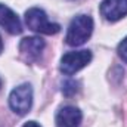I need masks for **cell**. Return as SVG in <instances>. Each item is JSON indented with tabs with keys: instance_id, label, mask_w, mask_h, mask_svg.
I'll use <instances>...</instances> for the list:
<instances>
[{
	"instance_id": "6",
	"label": "cell",
	"mask_w": 127,
	"mask_h": 127,
	"mask_svg": "<svg viewBox=\"0 0 127 127\" xmlns=\"http://www.w3.org/2000/svg\"><path fill=\"white\" fill-rule=\"evenodd\" d=\"M99 10L106 21L117 22L127 15V0H103Z\"/></svg>"
},
{
	"instance_id": "1",
	"label": "cell",
	"mask_w": 127,
	"mask_h": 127,
	"mask_svg": "<svg viewBox=\"0 0 127 127\" xmlns=\"http://www.w3.org/2000/svg\"><path fill=\"white\" fill-rule=\"evenodd\" d=\"M93 32V19L89 15H77L68 25L66 31V44L77 47L84 44Z\"/></svg>"
},
{
	"instance_id": "11",
	"label": "cell",
	"mask_w": 127,
	"mask_h": 127,
	"mask_svg": "<svg viewBox=\"0 0 127 127\" xmlns=\"http://www.w3.org/2000/svg\"><path fill=\"white\" fill-rule=\"evenodd\" d=\"M22 127H41V126H40L37 121H27V123H25Z\"/></svg>"
},
{
	"instance_id": "8",
	"label": "cell",
	"mask_w": 127,
	"mask_h": 127,
	"mask_svg": "<svg viewBox=\"0 0 127 127\" xmlns=\"http://www.w3.org/2000/svg\"><path fill=\"white\" fill-rule=\"evenodd\" d=\"M0 25L9 32V34H21L22 32V24L18 18V15L7 7L6 4L0 3Z\"/></svg>"
},
{
	"instance_id": "5",
	"label": "cell",
	"mask_w": 127,
	"mask_h": 127,
	"mask_svg": "<svg viewBox=\"0 0 127 127\" xmlns=\"http://www.w3.org/2000/svg\"><path fill=\"white\" fill-rule=\"evenodd\" d=\"M44 47H46V43H44L43 38H40V37H25L19 43V53L25 61L34 62L40 58Z\"/></svg>"
},
{
	"instance_id": "3",
	"label": "cell",
	"mask_w": 127,
	"mask_h": 127,
	"mask_svg": "<svg viewBox=\"0 0 127 127\" xmlns=\"http://www.w3.org/2000/svg\"><path fill=\"white\" fill-rule=\"evenodd\" d=\"M32 105V87L28 83L19 84L9 95V106L18 115H25Z\"/></svg>"
},
{
	"instance_id": "2",
	"label": "cell",
	"mask_w": 127,
	"mask_h": 127,
	"mask_svg": "<svg viewBox=\"0 0 127 127\" xmlns=\"http://www.w3.org/2000/svg\"><path fill=\"white\" fill-rule=\"evenodd\" d=\"M25 24L28 25L30 30H32L34 32H38V34L52 35V34L61 31V25L50 22L47 19L46 12L40 7H31L25 12Z\"/></svg>"
},
{
	"instance_id": "9",
	"label": "cell",
	"mask_w": 127,
	"mask_h": 127,
	"mask_svg": "<svg viewBox=\"0 0 127 127\" xmlns=\"http://www.w3.org/2000/svg\"><path fill=\"white\" fill-rule=\"evenodd\" d=\"M77 92V83L74 80H66L62 84V93L65 96H72Z\"/></svg>"
},
{
	"instance_id": "4",
	"label": "cell",
	"mask_w": 127,
	"mask_h": 127,
	"mask_svg": "<svg viewBox=\"0 0 127 127\" xmlns=\"http://www.w3.org/2000/svg\"><path fill=\"white\" fill-rule=\"evenodd\" d=\"M92 61V52L90 50H75L68 52L61 58V66L59 69L66 75H72L81 68H84L87 64Z\"/></svg>"
},
{
	"instance_id": "13",
	"label": "cell",
	"mask_w": 127,
	"mask_h": 127,
	"mask_svg": "<svg viewBox=\"0 0 127 127\" xmlns=\"http://www.w3.org/2000/svg\"><path fill=\"white\" fill-rule=\"evenodd\" d=\"M0 87H1V80H0Z\"/></svg>"
},
{
	"instance_id": "10",
	"label": "cell",
	"mask_w": 127,
	"mask_h": 127,
	"mask_svg": "<svg viewBox=\"0 0 127 127\" xmlns=\"http://www.w3.org/2000/svg\"><path fill=\"white\" fill-rule=\"evenodd\" d=\"M117 52H118V56L127 64V37L118 44V49H117Z\"/></svg>"
},
{
	"instance_id": "12",
	"label": "cell",
	"mask_w": 127,
	"mask_h": 127,
	"mask_svg": "<svg viewBox=\"0 0 127 127\" xmlns=\"http://www.w3.org/2000/svg\"><path fill=\"white\" fill-rule=\"evenodd\" d=\"M1 50H3V41H1V37H0V53H1Z\"/></svg>"
},
{
	"instance_id": "7",
	"label": "cell",
	"mask_w": 127,
	"mask_h": 127,
	"mask_svg": "<svg viewBox=\"0 0 127 127\" xmlns=\"http://www.w3.org/2000/svg\"><path fill=\"white\" fill-rule=\"evenodd\" d=\"M83 114L78 108L72 105L62 106L56 114V127H80Z\"/></svg>"
}]
</instances>
